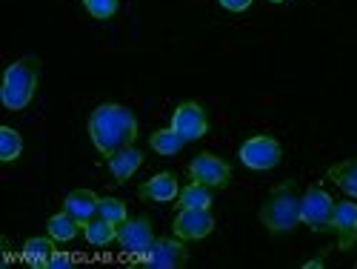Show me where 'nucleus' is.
<instances>
[{"label":"nucleus","instance_id":"ddd939ff","mask_svg":"<svg viewBox=\"0 0 357 269\" xmlns=\"http://www.w3.org/2000/svg\"><path fill=\"white\" fill-rule=\"evenodd\" d=\"M98 201H100V198H98L92 189H72V192L63 198V209H66V212H69L80 226H86L89 221L98 215Z\"/></svg>","mask_w":357,"mask_h":269},{"label":"nucleus","instance_id":"f3484780","mask_svg":"<svg viewBox=\"0 0 357 269\" xmlns=\"http://www.w3.org/2000/svg\"><path fill=\"white\" fill-rule=\"evenodd\" d=\"M46 229H49V235L54 238V241L69 244V241H75L77 232H80L83 226H80V224L66 212V209H63V212H57V215H52V218L46 221Z\"/></svg>","mask_w":357,"mask_h":269},{"label":"nucleus","instance_id":"1a4fd4ad","mask_svg":"<svg viewBox=\"0 0 357 269\" xmlns=\"http://www.w3.org/2000/svg\"><path fill=\"white\" fill-rule=\"evenodd\" d=\"M215 232V215L212 209H177L172 221V235L183 238V241H203Z\"/></svg>","mask_w":357,"mask_h":269},{"label":"nucleus","instance_id":"20e7f679","mask_svg":"<svg viewBox=\"0 0 357 269\" xmlns=\"http://www.w3.org/2000/svg\"><path fill=\"white\" fill-rule=\"evenodd\" d=\"M237 158H241V163L246 169L266 172V169H275L283 161V146L272 135H252L249 140L241 143V149H237Z\"/></svg>","mask_w":357,"mask_h":269},{"label":"nucleus","instance_id":"9d476101","mask_svg":"<svg viewBox=\"0 0 357 269\" xmlns=\"http://www.w3.org/2000/svg\"><path fill=\"white\" fill-rule=\"evenodd\" d=\"M172 129L181 135L186 143L200 140L206 132H209V117H206V109L197 101H183L172 115Z\"/></svg>","mask_w":357,"mask_h":269},{"label":"nucleus","instance_id":"9b49d317","mask_svg":"<svg viewBox=\"0 0 357 269\" xmlns=\"http://www.w3.org/2000/svg\"><path fill=\"white\" fill-rule=\"evenodd\" d=\"M332 232L343 252L357 247V201H337L332 215Z\"/></svg>","mask_w":357,"mask_h":269},{"label":"nucleus","instance_id":"7ed1b4c3","mask_svg":"<svg viewBox=\"0 0 357 269\" xmlns=\"http://www.w3.org/2000/svg\"><path fill=\"white\" fill-rule=\"evenodd\" d=\"M38 83H40V57H35V54L17 57V61L9 64V69L3 72L0 101H3V106L9 112H23L35 101Z\"/></svg>","mask_w":357,"mask_h":269},{"label":"nucleus","instance_id":"f257e3e1","mask_svg":"<svg viewBox=\"0 0 357 269\" xmlns=\"http://www.w3.org/2000/svg\"><path fill=\"white\" fill-rule=\"evenodd\" d=\"M137 115L123 103H100L89 115V138L103 158L132 146L137 140Z\"/></svg>","mask_w":357,"mask_h":269},{"label":"nucleus","instance_id":"412c9836","mask_svg":"<svg viewBox=\"0 0 357 269\" xmlns=\"http://www.w3.org/2000/svg\"><path fill=\"white\" fill-rule=\"evenodd\" d=\"M23 155V138L12 126H0V161L15 163Z\"/></svg>","mask_w":357,"mask_h":269},{"label":"nucleus","instance_id":"dca6fc26","mask_svg":"<svg viewBox=\"0 0 357 269\" xmlns=\"http://www.w3.org/2000/svg\"><path fill=\"white\" fill-rule=\"evenodd\" d=\"M329 181L337 184L349 198L357 201V158H346V161L329 166Z\"/></svg>","mask_w":357,"mask_h":269},{"label":"nucleus","instance_id":"b1692460","mask_svg":"<svg viewBox=\"0 0 357 269\" xmlns=\"http://www.w3.org/2000/svg\"><path fill=\"white\" fill-rule=\"evenodd\" d=\"M252 3H255V0H220V6L229 9V12H234V15L237 12H246Z\"/></svg>","mask_w":357,"mask_h":269},{"label":"nucleus","instance_id":"6e6552de","mask_svg":"<svg viewBox=\"0 0 357 269\" xmlns=\"http://www.w3.org/2000/svg\"><path fill=\"white\" fill-rule=\"evenodd\" d=\"M117 244L129 258H143L149 252V247L155 244V229H152V218L149 215H137V218H126L117 226Z\"/></svg>","mask_w":357,"mask_h":269},{"label":"nucleus","instance_id":"a211bd4d","mask_svg":"<svg viewBox=\"0 0 357 269\" xmlns=\"http://www.w3.org/2000/svg\"><path fill=\"white\" fill-rule=\"evenodd\" d=\"M177 209H212V189L203 184H186L177 195Z\"/></svg>","mask_w":357,"mask_h":269},{"label":"nucleus","instance_id":"393cba45","mask_svg":"<svg viewBox=\"0 0 357 269\" xmlns=\"http://www.w3.org/2000/svg\"><path fill=\"white\" fill-rule=\"evenodd\" d=\"M69 266H72V258L66 252H54L49 261V269H69Z\"/></svg>","mask_w":357,"mask_h":269},{"label":"nucleus","instance_id":"aec40b11","mask_svg":"<svg viewBox=\"0 0 357 269\" xmlns=\"http://www.w3.org/2000/svg\"><path fill=\"white\" fill-rule=\"evenodd\" d=\"M149 146H152L158 155H166V158H169V155H177V152H181V149L186 146V140L169 126V129H158V132H152V138H149Z\"/></svg>","mask_w":357,"mask_h":269},{"label":"nucleus","instance_id":"bb28decb","mask_svg":"<svg viewBox=\"0 0 357 269\" xmlns=\"http://www.w3.org/2000/svg\"><path fill=\"white\" fill-rule=\"evenodd\" d=\"M269 3H286V0H269Z\"/></svg>","mask_w":357,"mask_h":269},{"label":"nucleus","instance_id":"f03ea898","mask_svg":"<svg viewBox=\"0 0 357 269\" xmlns=\"http://www.w3.org/2000/svg\"><path fill=\"white\" fill-rule=\"evenodd\" d=\"M301 189H297V181H283L278 184L266 201L260 203V224L269 235H291L297 226L303 224L301 218Z\"/></svg>","mask_w":357,"mask_h":269},{"label":"nucleus","instance_id":"2eb2a0df","mask_svg":"<svg viewBox=\"0 0 357 269\" xmlns=\"http://www.w3.org/2000/svg\"><path fill=\"white\" fill-rule=\"evenodd\" d=\"M54 238H29V241L23 244L20 249V258L32 266V269H49V261L54 255Z\"/></svg>","mask_w":357,"mask_h":269},{"label":"nucleus","instance_id":"4be33fe9","mask_svg":"<svg viewBox=\"0 0 357 269\" xmlns=\"http://www.w3.org/2000/svg\"><path fill=\"white\" fill-rule=\"evenodd\" d=\"M98 215H100L103 221L114 224V226H121V224H123V221L129 218V209H126V203H123L121 198L103 195V198L98 201Z\"/></svg>","mask_w":357,"mask_h":269},{"label":"nucleus","instance_id":"4468645a","mask_svg":"<svg viewBox=\"0 0 357 269\" xmlns=\"http://www.w3.org/2000/svg\"><path fill=\"white\" fill-rule=\"evenodd\" d=\"M140 166H143V152L135 143L117 149L114 155H109V172H112V177L117 184H126Z\"/></svg>","mask_w":357,"mask_h":269},{"label":"nucleus","instance_id":"a878e982","mask_svg":"<svg viewBox=\"0 0 357 269\" xmlns=\"http://www.w3.org/2000/svg\"><path fill=\"white\" fill-rule=\"evenodd\" d=\"M323 266H326V261H323V258H314V261H309V263H306V269H323Z\"/></svg>","mask_w":357,"mask_h":269},{"label":"nucleus","instance_id":"6ab92c4d","mask_svg":"<svg viewBox=\"0 0 357 269\" xmlns=\"http://www.w3.org/2000/svg\"><path fill=\"white\" fill-rule=\"evenodd\" d=\"M83 235H86V241L92 247H109L112 241H117V226L103 221L100 215H95L92 221L83 226Z\"/></svg>","mask_w":357,"mask_h":269},{"label":"nucleus","instance_id":"0eeeda50","mask_svg":"<svg viewBox=\"0 0 357 269\" xmlns=\"http://www.w3.org/2000/svg\"><path fill=\"white\" fill-rule=\"evenodd\" d=\"M140 263L152 266V269H181L189 263V247L183 238H177V235L155 238V244L149 247V252L140 258Z\"/></svg>","mask_w":357,"mask_h":269},{"label":"nucleus","instance_id":"423d86ee","mask_svg":"<svg viewBox=\"0 0 357 269\" xmlns=\"http://www.w3.org/2000/svg\"><path fill=\"white\" fill-rule=\"evenodd\" d=\"M186 172H189V181L203 184V187H209V189H226L231 184V163L223 161L220 155H212V152L195 155L189 161Z\"/></svg>","mask_w":357,"mask_h":269},{"label":"nucleus","instance_id":"39448f33","mask_svg":"<svg viewBox=\"0 0 357 269\" xmlns=\"http://www.w3.org/2000/svg\"><path fill=\"white\" fill-rule=\"evenodd\" d=\"M335 215V198L320 184H312L301 198V218L312 232H332Z\"/></svg>","mask_w":357,"mask_h":269},{"label":"nucleus","instance_id":"f8f14e48","mask_svg":"<svg viewBox=\"0 0 357 269\" xmlns=\"http://www.w3.org/2000/svg\"><path fill=\"white\" fill-rule=\"evenodd\" d=\"M137 195L143 201H155V203H172L181 195V184H177V175L174 172H158L152 175L146 184H140Z\"/></svg>","mask_w":357,"mask_h":269},{"label":"nucleus","instance_id":"5701e85b","mask_svg":"<svg viewBox=\"0 0 357 269\" xmlns=\"http://www.w3.org/2000/svg\"><path fill=\"white\" fill-rule=\"evenodd\" d=\"M86 12L92 15L95 20H109L117 15V6H121V0H83Z\"/></svg>","mask_w":357,"mask_h":269}]
</instances>
